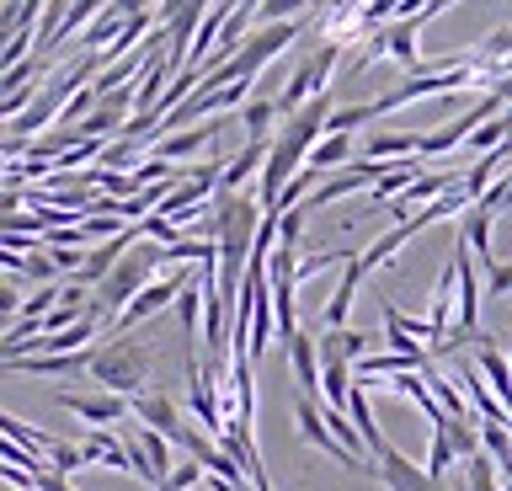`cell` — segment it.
<instances>
[{
	"label": "cell",
	"instance_id": "21",
	"mask_svg": "<svg viewBox=\"0 0 512 491\" xmlns=\"http://www.w3.org/2000/svg\"><path fill=\"white\" fill-rule=\"evenodd\" d=\"M272 118H283V113H278V102H267V97H251L246 107H240V123H246L251 139H267L272 134Z\"/></svg>",
	"mask_w": 512,
	"mask_h": 491
},
{
	"label": "cell",
	"instance_id": "26",
	"mask_svg": "<svg viewBox=\"0 0 512 491\" xmlns=\"http://www.w3.org/2000/svg\"><path fill=\"white\" fill-rule=\"evenodd\" d=\"M374 118V102H358V107H342V113H331L326 118V134H352L358 123Z\"/></svg>",
	"mask_w": 512,
	"mask_h": 491
},
{
	"label": "cell",
	"instance_id": "13",
	"mask_svg": "<svg viewBox=\"0 0 512 491\" xmlns=\"http://www.w3.org/2000/svg\"><path fill=\"white\" fill-rule=\"evenodd\" d=\"M411 155H422V134H374L363 145V161H384V166L411 161Z\"/></svg>",
	"mask_w": 512,
	"mask_h": 491
},
{
	"label": "cell",
	"instance_id": "2",
	"mask_svg": "<svg viewBox=\"0 0 512 491\" xmlns=\"http://www.w3.org/2000/svg\"><path fill=\"white\" fill-rule=\"evenodd\" d=\"M342 43H347V38H331V43H320V49H315V54H310V59H304V65L294 70V81H288V86L278 91V97H272V102H278V113H283V118H294L299 107H310L315 97H326V81H331L336 59H342Z\"/></svg>",
	"mask_w": 512,
	"mask_h": 491
},
{
	"label": "cell",
	"instance_id": "27",
	"mask_svg": "<svg viewBox=\"0 0 512 491\" xmlns=\"http://www.w3.org/2000/svg\"><path fill=\"white\" fill-rule=\"evenodd\" d=\"M139 155V145L134 139H107V150H102V171H118V166H128Z\"/></svg>",
	"mask_w": 512,
	"mask_h": 491
},
{
	"label": "cell",
	"instance_id": "30",
	"mask_svg": "<svg viewBox=\"0 0 512 491\" xmlns=\"http://www.w3.org/2000/svg\"><path fill=\"white\" fill-rule=\"evenodd\" d=\"M38 491H75V486H70V475H59V470H43V475H38Z\"/></svg>",
	"mask_w": 512,
	"mask_h": 491
},
{
	"label": "cell",
	"instance_id": "29",
	"mask_svg": "<svg viewBox=\"0 0 512 491\" xmlns=\"http://www.w3.org/2000/svg\"><path fill=\"white\" fill-rule=\"evenodd\" d=\"M486 294H512V262L486 267Z\"/></svg>",
	"mask_w": 512,
	"mask_h": 491
},
{
	"label": "cell",
	"instance_id": "8",
	"mask_svg": "<svg viewBox=\"0 0 512 491\" xmlns=\"http://www.w3.org/2000/svg\"><path fill=\"white\" fill-rule=\"evenodd\" d=\"M315 342H320V363H352V369H358V363L368 358V347H374L368 331H352V326H336Z\"/></svg>",
	"mask_w": 512,
	"mask_h": 491
},
{
	"label": "cell",
	"instance_id": "24",
	"mask_svg": "<svg viewBox=\"0 0 512 491\" xmlns=\"http://www.w3.org/2000/svg\"><path fill=\"white\" fill-rule=\"evenodd\" d=\"M310 6H315V0H262L256 22H262V27H272V22H299Z\"/></svg>",
	"mask_w": 512,
	"mask_h": 491
},
{
	"label": "cell",
	"instance_id": "18",
	"mask_svg": "<svg viewBox=\"0 0 512 491\" xmlns=\"http://www.w3.org/2000/svg\"><path fill=\"white\" fill-rule=\"evenodd\" d=\"M208 305V283H203V273H192V283L182 289V299H176V321H182V337L192 342L198 337V310Z\"/></svg>",
	"mask_w": 512,
	"mask_h": 491
},
{
	"label": "cell",
	"instance_id": "11",
	"mask_svg": "<svg viewBox=\"0 0 512 491\" xmlns=\"http://www.w3.org/2000/svg\"><path fill=\"white\" fill-rule=\"evenodd\" d=\"M288 363H294V379H299V395H320V342L310 331H299V337H288Z\"/></svg>",
	"mask_w": 512,
	"mask_h": 491
},
{
	"label": "cell",
	"instance_id": "5",
	"mask_svg": "<svg viewBox=\"0 0 512 491\" xmlns=\"http://www.w3.org/2000/svg\"><path fill=\"white\" fill-rule=\"evenodd\" d=\"M59 406L64 411H75L80 422H91V427H112V422H123L128 406L123 395H112V390H102V395H80V390H59Z\"/></svg>",
	"mask_w": 512,
	"mask_h": 491
},
{
	"label": "cell",
	"instance_id": "25",
	"mask_svg": "<svg viewBox=\"0 0 512 491\" xmlns=\"http://www.w3.org/2000/svg\"><path fill=\"white\" fill-rule=\"evenodd\" d=\"M6 443H22V449H32V454H48L54 438H48L43 427H27L22 417H6Z\"/></svg>",
	"mask_w": 512,
	"mask_h": 491
},
{
	"label": "cell",
	"instance_id": "23",
	"mask_svg": "<svg viewBox=\"0 0 512 491\" xmlns=\"http://www.w3.org/2000/svg\"><path fill=\"white\" fill-rule=\"evenodd\" d=\"M48 465H54L59 475H75V470L91 465V454L75 449V443H64V438H54V443H48Z\"/></svg>",
	"mask_w": 512,
	"mask_h": 491
},
{
	"label": "cell",
	"instance_id": "15",
	"mask_svg": "<svg viewBox=\"0 0 512 491\" xmlns=\"http://www.w3.org/2000/svg\"><path fill=\"white\" fill-rule=\"evenodd\" d=\"M475 369L486 374V385H491V395L502 401L507 411H512V363L496 353V347L486 342V347H475Z\"/></svg>",
	"mask_w": 512,
	"mask_h": 491
},
{
	"label": "cell",
	"instance_id": "12",
	"mask_svg": "<svg viewBox=\"0 0 512 491\" xmlns=\"http://www.w3.org/2000/svg\"><path fill=\"white\" fill-rule=\"evenodd\" d=\"M459 379H464V395H470V406H475V417H480V422H512V411L491 395L486 374H480L475 363H459Z\"/></svg>",
	"mask_w": 512,
	"mask_h": 491
},
{
	"label": "cell",
	"instance_id": "14",
	"mask_svg": "<svg viewBox=\"0 0 512 491\" xmlns=\"http://www.w3.org/2000/svg\"><path fill=\"white\" fill-rule=\"evenodd\" d=\"M491 219H496V214H486V209H464V214H459V241L470 246L486 267H496V251H491Z\"/></svg>",
	"mask_w": 512,
	"mask_h": 491
},
{
	"label": "cell",
	"instance_id": "16",
	"mask_svg": "<svg viewBox=\"0 0 512 491\" xmlns=\"http://www.w3.org/2000/svg\"><path fill=\"white\" fill-rule=\"evenodd\" d=\"M6 273H11V283L16 278H27L32 289H43V283H54L59 278V262H54V251H27V257H6Z\"/></svg>",
	"mask_w": 512,
	"mask_h": 491
},
{
	"label": "cell",
	"instance_id": "3",
	"mask_svg": "<svg viewBox=\"0 0 512 491\" xmlns=\"http://www.w3.org/2000/svg\"><path fill=\"white\" fill-rule=\"evenodd\" d=\"M192 273H198V267H182V273H171V278H160V283H150V289H144L134 305H128L118 321L107 326V337H128V331H139L144 321H150V315H160L166 305H176V299H182V289L192 283Z\"/></svg>",
	"mask_w": 512,
	"mask_h": 491
},
{
	"label": "cell",
	"instance_id": "31",
	"mask_svg": "<svg viewBox=\"0 0 512 491\" xmlns=\"http://www.w3.org/2000/svg\"><path fill=\"white\" fill-rule=\"evenodd\" d=\"M502 209H512V177H502Z\"/></svg>",
	"mask_w": 512,
	"mask_h": 491
},
{
	"label": "cell",
	"instance_id": "6",
	"mask_svg": "<svg viewBox=\"0 0 512 491\" xmlns=\"http://www.w3.org/2000/svg\"><path fill=\"white\" fill-rule=\"evenodd\" d=\"M454 273H459V326L454 331L480 337V278H475V251L464 241H454Z\"/></svg>",
	"mask_w": 512,
	"mask_h": 491
},
{
	"label": "cell",
	"instance_id": "4",
	"mask_svg": "<svg viewBox=\"0 0 512 491\" xmlns=\"http://www.w3.org/2000/svg\"><path fill=\"white\" fill-rule=\"evenodd\" d=\"M374 465H379V481L390 486V491H454V481L427 475V465H416V459H406L400 449H384Z\"/></svg>",
	"mask_w": 512,
	"mask_h": 491
},
{
	"label": "cell",
	"instance_id": "9",
	"mask_svg": "<svg viewBox=\"0 0 512 491\" xmlns=\"http://www.w3.org/2000/svg\"><path fill=\"white\" fill-rule=\"evenodd\" d=\"M363 278H368V262H363V251H352V262L342 267V283H336V294L326 299V331L347 326V310H352V299H358Z\"/></svg>",
	"mask_w": 512,
	"mask_h": 491
},
{
	"label": "cell",
	"instance_id": "22",
	"mask_svg": "<svg viewBox=\"0 0 512 491\" xmlns=\"http://www.w3.org/2000/svg\"><path fill=\"white\" fill-rule=\"evenodd\" d=\"M459 465V449L454 438L443 433V427H432V449H427V475H438V481H448V470Z\"/></svg>",
	"mask_w": 512,
	"mask_h": 491
},
{
	"label": "cell",
	"instance_id": "20",
	"mask_svg": "<svg viewBox=\"0 0 512 491\" xmlns=\"http://www.w3.org/2000/svg\"><path fill=\"white\" fill-rule=\"evenodd\" d=\"M59 305H64V283H43V289H32V294H27V305H22V315H16V321L43 326V315H54Z\"/></svg>",
	"mask_w": 512,
	"mask_h": 491
},
{
	"label": "cell",
	"instance_id": "7",
	"mask_svg": "<svg viewBox=\"0 0 512 491\" xmlns=\"http://www.w3.org/2000/svg\"><path fill=\"white\" fill-rule=\"evenodd\" d=\"M128 406H134L139 427H150V433H166L171 443H176V433L187 427V422H182V406H176L166 390H144V395H134Z\"/></svg>",
	"mask_w": 512,
	"mask_h": 491
},
{
	"label": "cell",
	"instance_id": "1",
	"mask_svg": "<svg viewBox=\"0 0 512 491\" xmlns=\"http://www.w3.org/2000/svg\"><path fill=\"white\" fill-rule=\"evenodd\" d=\"M155 374V347L144 342V331H128V337H107L102 347H91V379L123 401L144 395Z\"/></svg>",
	"mask_w": 512,
	"mask_h": 491
},
{
	"label": "cell",
	"instance_id": "32",
	"mask_svg": "<svg viewBox=\"0 0 512 491\" xmlns=\"http://www.w3.org/2000/svg\"><path fill=\"white\" fill-rule=\"evenodd\" d=\"M6 491H16V486H6Z\"/></svg>",
	"mask_w": 512,
	"mask_h": 491
},
{
	"label": "cell",
	"instance_id": "28",
	"mask_svg": "<svg viewBox=\"0 0 512 491\" xmlns=\"http://www.w3.org/2000/svg\"><path fill=\"white\" fill-rule=\"evenodd\" d=\"M198 6H208V0H160V6H155V22L171 27L176 17H187V11H198Z\"/></svg>",
	"mask_w": 512,
	"mask_h": 491
},
{
	"label": "cell",
	"instance_id": "19",
	"mask_svg": "<svg viewBox=\"0 0 512 491\" xmlns=\"http://www.w3.org/2000/svg\"><path fill=\"white\" fill-rule=\"evenodd\" d=\"M502 486H507V475H502V465H496L491 454L464 459V491H502Z\"/></svg>",
	"mask_w": 512,
	"mask_h": 491
},
{
	"label": "cell",
	"instance_id": "10",
	"mask_svg": "<svg viewBox=\"0 0 512 491\" xmlns=\"http://www.w3.org/2000/svg\"><path fill=\"white\" fill-rule=\"evenodd\" d=\"M224 129V118H208V123H192V129H182V134H166V139H155V155L160 161H187V155H198L208 139H214Z\"/></svg>",
	"mask_w": 512,
	"mask_h": 491
},
{
	"label": "cell",
	"instance_id": "17",
	"mask_svg": "<svg viewBox=\"0 0 512 491\" xmlns=\"http://www.w3.org/2000/svg\"><path fill=\"white\" fill-rule=\"evenodd\" d=\"M310 166L320 171V177H336V171L352 166V134H326L320 145L310 150Z\"/></svg>",
	"mask_w": 512,
	"mask_h": 491
}]
</instances>
